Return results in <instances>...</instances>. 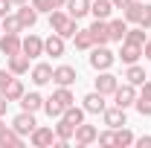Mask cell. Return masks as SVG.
Wrapping results in <instances>:
<instances>
[{"instance_id":"1","label":"cell","mask_w":151,"mask_h":148,"mask_svg":"<svg viewBox=\"0 0 151 148\" xmlns=\"http://www.w3.org/2000/svg\"><path fill=\"white\" fill-rule=\"evenodd\" d=\"M50 29L58 32L61 38H73L76 32H78V20L70 18V15L61 12V9H52V12H50Z\"/></svg>"},{"instance_id":"30","label":"cell","mask_w":151,"mask_h":148,"mask_svg":"<svg viewBox=\"0 0 151 148\" xmlns=\"http://www.w3.org/2000/svg\"><path fill=\"white\" fill-rule=\"evenodd\" d=\"M52 99H55L61 108H70V105H76V96H73V90H70V87H58V90L52 93Z\"/></svg>"},{"instance_id":"48","label":"cell","mask_w":151,"mask_h":148,"mask_svg":"<svg viewBox=\"0 0 151 148\" xmlns=\"http://www.w3.org/2000/svg\"><path fill=\"white\" fill-rule=\"evenodd\" d=\"M9 128V125H6V122H3V119H0V134H3V131Z\"/></svg>"},{"instance_id":"37","label":"cell","mask_w":151,"mask_h":148,"mask_svg":"<svg viewBox=\"0 0 151 148\" xmlns=\"http://www.w3.org/2000/svg\"><path fill=\"white\" fill-rule=\"evenodd\" d=\"M12 78H15V73H12L9 67H6V70H0V93L9 87V81H12Z\"/></svg>"},{"instance_id":"24","label":"cell","mask_w":151,"mask_h":148,"mask_svg":"<svg viewBox=\"0 0 151 148\" xmlns=\"http://www.w3.org/2000/svg\"><path fill=\"white\" fill-rule=\"evenodd\" d=\"M52 128H55V139H64V142H70V139H73V134H76V125H70L64 116L58 119Z\"/></svg>"},{"instance_id":"12","label":"cell","mask_w":151,"mask_h":148,"mask_svg":"<svg viewBox=\"0 0 151 148\" xmlns=\"http://www.w3.org/2000/svg\"><path fill=\"white\" fill-rule=\"evenodd\" d=\"M29 61H32V58L26 55V52H15V55L6 58V67L15 75H23V73H29Z\"/></svg>"},{"instance_id":"27","label":"cell","mask_w":151,"mask_h":148,"mask_svg":"<svg viewBox=\"0 0 151 148\" xmlns=\"http://www.w3.org/2000/svg\"><path fill=\"white\" fill-rule=\"evenodd\" d=\"M134 139H137V137H134L131 131H128L125 125H122V128H116V137H113V145H116V148H128V145H134Z\"/></svg>"},{"instance_id":"40","label":"cell","mask_w":151,"mask_h":148,"mask_svg":"<svg viewBox=\"0 0 151 148\" xmlns=\"http://www.w3.org/2000/svg\"><path fill=\"white\" fill-rule=\"evenodd\" d=\"M12 12V0H0V18H6Z\"/></svg>"},{"instance_id":"44","label":"cell","mask_w":151,"mask_h":148,"mask_svg":"<svg viewBox=\"0 0 151 148\" xmlns=\"http://www.w3.org/2000/svg\"><path fill=\"white\" fill-rule=\"evenodd\" d=\"M111 3H113V9H125V6H128L131 0H111Z\"/></svg>"},{"instance_id":"15","label":"cell","mask_w":151,"mask_h":148,"mask_svg":"<svg viewBox=\"0 0 151 148\" xmlns=\"http://www.w3.org/2000/svg\"><path fill=\"white\" fill-rule=\"evenodd\" d=\"M67 15L70 18H76V20H81L84 15H90V0H67Z\"/></svg>"},{"instance_id":"2","label":"cell","mask_w":151,"mask_h":148,"mask_svg":"<svg viewBox=\"0 0 151 148\" xmlns=\"http://www.w3.org/2000/svg\"><path fill=\"white\" fill-rule=\"evenodd\" d=\"M116 55H113L111 50H108V44H96L93 52H90V67H93L96 73H102V70H111Z\"/></svg>"},{"instance_id":"8","label":"cell","mask_w":151,"mask_h":148,"mask_svg":"<svg viewBox=\"0 0 151 148\" xmlns=\"http://www.w3.org/2000/svg\"><path fill=\"white\" fill-rule=\"evenodd\" d=\"M96 137H99L96 125H87V122L76 125V134H73V139H76V145H78V148H84V145H90V142H96Z\"/></svg>"},{"instance_id":"10","label":"cell","mask_w":151,"mask_h":148,"mask_svg":"<svg viewBox=\"0 0 151 148\" xmlns=\"http://www.w3.org/2000/svg\"><path fill=\"white\" fill-rule=\"evenodd\" d=\"M76 67H70V64H61V67H55L52 70V81H55L58 87H70V84H76Z\"/></svg>"},{"instance_id":"43","label":"cell","mask_w":151,"mask_h":148,"mask_svg":"<svg viewBox=\"0 0 151 148\" xmlns=\"http://www.w3.org/2000/svg\"><path fill=\"white\" fill-rule=\"evenodd\" d=\"M142 55H145V58H148V61H151V38H148V41H145V44H142Z\"/></svg>"},{"instance_id":"29","label":"cell","mask_w":151,"mask_h":148,"mask_svg":"<svg viewBox=\"0 0 151 148\" xmlns=\"http://www.w3.org/2000/svg\"><path fill=\"white\" fill-rule=\"evenodd\" d=\"M6 99H9V102H20V96H23V81H20V78H12V81H9V87H6Z\"/></svg>"},{"instance_id":"16","label":"cell","mask_w":151,"mask_h":148,"mask_svg":"<svg viewBox=\"0 0 151 148\" xmlns=\"http://www.w3.org/2000/svg\"><path fill=\"white\" fill-rule=\"evenodd\" d=\"M20 108H23V111H29V113H38L41 111V108H44V96H41V93H23V96H20Z\"/></svg>"},{"instance_id":"20","label":"cell","mask_w":151,"mask_h":148,"mask_svg":"<svg viewBox=\"0 0 151 148\" xmlns=\"http://www.w3.org/2000/svg\"><path fill=\"white\" fill-rule=\"evenodd\" d=\"M32 81H35L38 87L50 84V81H52V67H50V64H35V67H32Z\"/></svg>"},{"instance_id":"41","label":"cell","mask_w":151,"mask_h":148,"mask_svg":"<svg viewBox=\"0 0 151 148\" xmlns=\"http://www.w3.org/2000/svg\"><path fill=\"white\" fill-rule=\"evenodd\" d=\"M139 148H151V137H139V139H134Z\"/></svg>"},{"instance_id":"14","label":"cell","mask_w":151,"mask_h":148,"mask_svg":"<svg viewBox=\"0 0 151 148\" xmlns=\"http://www.w3.org/2000/svg\"><path fill=\"white\" fill-rule=\"evenodd\" d=\"M18 20H20V26H23V29H32V26H35V20H38V9L32 6V3L18 6Z\"/></svg>"},{"instance_id":"21","label":"cell","mask_w":151,"mask_h":148,"mask_svg":"<svg viewBox=\"0 0 151 148\" xmlns=\"http://www.w3.org/2000/svg\"><path fill=\"white\" fill-rule=\"evenodd\" d=\"M111 12H113V3H111V0H93V3H90V15L99 18V20H108V18H111Z\"/></svg>"},{"instance_id":"25","label":"cell","mask_w":151,"mask_h":148,"mask_svg":"<svg viewBox=\"0 0 151 148\" xmlns=\"http://www.w3.org/2000/svg\"><path fill=\"white\" fill-rule=\"evenodd\" d=\"M108 32H111V41H125V32H128V20L122 18V20H111L108 23Z\"/></svg>"},{"instance_id":"9","label":"cell","mask_w":151,"mask_h":148,"mask_svg":"<svg viewBox=\"0 0 151 148\" xmlns=\"http://www.w3.org/2000/svg\"><path fill=\"white\" fill-rule=\"evenodd\" d=\"M119 87V78L111 73V70H102L99 78H96V90L102 93V96H113V90Z\"/></svg>"},{"instance_id":"28","label":"cell","mask_w":151,"mask_h":148,"mask_svg":"<svg viewBox=\"0 0 151 148\" xmlns=\"http://www.w3.org/2000/svg\"><path fill=\"white\" fill-rule=\"evenodd\" d=\"M125 81H131V84H142L145 81V70L139 67V64H128V70H125Z\"/></svg>"},{"instance_id":"35","label":"cell","mask_w":151,"mask_h":148,"mask_svg":"<svg viewBox=\"0 0 151 148\" xmlns=\"http://www.w3.org/2000/svg\"><path fill=\"white\" fill-rule=\"evenodd\" d=\"M134 108H137V111L142 113V116H151V99L139 93V96H137V102H134Z\"/></svg>"},{"instance_id":"19","label":"cell","mask_w":151,"mask_h":148,"mask_svg":"<svg viewBox=\"0 0 151 148\" xmlns=\"http://www.w3.org/2000/svg\"><path fill=\"white\" fill-rule=\"evenodd\" d=\"M44 52H47V55H52V58H61L64 55V38L58 35H50L47 38V41H44Z\"/></svg>"},{"instance_id":"5","label":"cell","mask_w":151,"mask_h":148,"mask_svg":"<svg viewBox=\"0 0 151 148\" xmlns=\"http://www.w3.org/2000/svg\"><path fill=\"white\" fill-rule=\"evenodd\" d=\"M29 142L35 148H52L55 145V128H35L32 134H29Z\"/></svg>"},{"instance_id":"6","label":"cell","mask_w":151,"mask_h":148,"mask_svg":"<svg viewBox=\"0 0 151 148\" xmlns=\"http://www.w3.org/2000/svg\"><path fill=\"white\" fill-rule=\"evenodd\" d=\"M38 125H35V113H29V111H20L15 119H12V131H18L20 137H26V134H32Z\"/></svg>"},{"instance_id":"32","label":"cell","mask_w":151,"mask_h":148,"mask_svg":"<svg viewBox=\"0 0 151 148\" xmlns=\"http://www.w3.org/2000/svg\"><path fill=\"white\" fill-rule=\"evenodd\" d=\"M0 29H3V32H20L23 26H20L18 15H12V12H9L6 18H0Z\"/></svg>"},{"instance_id":"18","label":"cell","mask_w":151,"mask_h":148,"mask_svg":"<svg viewBox=\"0 0 151 148\" xmlns=\"http://www.w3.org/2000/svg\"><path fill=\"white\" fill-rule=\"evenodd\" d=\"M90 35H93V44H108V41H111L108 20H99V18H96L93 23H90Z\"/></svg>"},{"instance_id":"23","label":"cell","mask_w":151,"mask_h":148,"mask_svg":"<svg viewBox=\"0 0 151 148\" xmlns=\"http://www.w3.org/2000/svg\"><path fill=\"white\" fill-rule=\"evenodd\" d=\"M20 145H23V137H20L18 131L6 128L0 134V148H20Z\"/></svg>"},{"instance_id":"42","label":"cell","mask_w":151,"mask_h":148,"mask_svg":"<svg viewBox=\"0 0 151 148\" xmlns=\"http://www.w3.org/2000/svg\"><path fill=\"white\" fill-rule=\"evenodd\" d=\"M6 108H9V99H6V93H0V116L6 113Z\"/></svg>"},{"instance_id":"26","label":"cell","mask_w":151,"mask_h":148,"mask_svg":"<svg viewBox=\"0 0 151 148\" xmlns=\"http://www.w3.org/2000/svg\"><path fill=\"white\" fill-rule=\"evenodd\" d=\"M73 41H76V50H93V47H96L90 29H78V32L73 35Z\"/></svg>"},{"instance_id":"38","label":"cell","mask_w":151,"mask_h":148,"mask_svg":"<svg viewBox=\"0 0 151 148\" xmlns=\"http://www.w3.org/2000/svg\"><path fill=\"white\" fill-rule=\"evenodd\" d=\"M139 26H142V29H148V26H151V6H148V3L142 6V18H139Z\"/></svg>"},{"instance_id":"34","label":"cell","mask_w":151,"mask_h":148,"mask_svg":"<svg viewBox=\"0 0 151 148\" xmlns=\"http://www.w3.org/2000/svg\"><path fill=\"white\" fill-rule=\"evenodd\" d=\"M125 41H134V44H145V41H148V35H145V29H142V26H137V29H131V26H128V32H125Z\"/></svg>"},{"instance_id":"36","label":"cell","mask_w":151,"mask_h":148,"mask_svg":"<svg viewBox=\"0 0 151 148\" xmlns=\"http://www.w3.org/2000/svg\"><path fill=\"white\" fill-rule=\"evenodd\" d=\"M113 137H116V131L108 128V131H102V134L96 137V142H99V145H105V148H111V145H113Z\"/></svg>"},{"instance_id":"33","label":"cell","mask_w":151,"mask_h":148,"mask_svg":"<svg viewBox=\"0 0 151 148\" xmlns=\"http://www.w3.org/2000/svg\"><path fill=\"white\" fill-rule=\"evenodd\" d=\"M44 111H47V116H50V119H61V113H64V108H61V105H58L55 99L50 96V99H44Z\"/></svg>"},{"instance_id":"13","label":"cell","mask_w":151,"mask_h":148,"mask_svg":"<svg viewBox=\"0 0 151 148\" xmlns=\"http://www.w3.org/2000/svg\"><path fill=\"white\" fill-rule=\"evenodd\" d=\"M81 102H84V105H81V108H84V113H102L105 108H108V105H105V96H102L99 90L87 93V96H84Z\"/></svg>"},{"instance_id":"39","label":"cell","mask_w":151,"mask_h":148,"mask_svg":"<svg viewBox=\"0 0 151 148\" xmlns=\"http://www.w3.org/2000/svg\"><path fill=\"white\" fill-rule=\"evenodd\" d=\"M32 6L38 12H52V0H32Z\"/></svg>"},{"instance_id":"11","label":"cell","mask_w":151,"mask_h":148,"mask_svg":"<svg viewBox=\"0 0 151 148\" xmlns=\"http://www.w3.org/2000/svg\"><path fill=\"white\" fill-rule=\"evenodd\" d=\"M119 58H122L125 64H137V61L142 58V44H134V41H122Z\"/></svg>"},{"instance_id":"4","label":"cell","mask_w":151,"mask_h":148,"mask_svg":"<svg viewBox=\"0 0 151 148\" xmlns=\"http://www.w3.org/2000/svg\"><path fill=\"white\" fill-rule=\"evenodd\" d=\"M113 102L119 105V108H131L134 102H137V84H131V81H125V84H119L116 90H113Z\"/></svg>"},{"instance_id":"22","label":"cell","mask_w":151,"mask_h":148,"mask_svg":"<svg viewBox=\"0 0 151 148\" xmlns=\"http://www.w3.org/2000/svg\"><path fill=\"white\" fill-rule=\"evenodd\" d=\"M142 6H145V3H139V0H131V3L122 9V18L128 20V23H139V18H142Z\"/></svg>"},{"instance_id":"7","label":"cell","mask_w":151,"mask_h":148,"mask_svg":"<svg viewBox=\"0 0 151 148\" xmlns=\"http://www.w3.org/2000/svg\"><path fill=\"white\" fill-rule=\"evenodd\" d=\"M102 119H105V125L108 128H122V125H128V119H125V108H119V105H113V108H105L102 111Z\"/></svg>"},{"instance_id":"31","label":"cell","mask_w":151,"mask_h":148,"mask_svg":"<svg viewBox=\"0 0 151 148\" xmlns=\"http://www.w3.org/2000/svg\"><path fill=\"white\" fill-rule=\"evenodd\" d=\"M70 125H81L84 122V108H76V105H70V108H64V113H61Z\"/></svg>"},{"instance_id":"49","label":"cell","mask_w":151,"mask_h":148,"mask_svg":"<svg viewBox=\"0 0 151 148\" xmlns=\"http://www.w3.org/2000/svg\"><path fill=\"white\" fill-rule=\"evenodd\" d=\"M0 32H3V29H0Z\"/></svg>"},{"instance_id":"47","label":"cell","mask_w":151,"mask_h":148,"mask_svg":"<svg viewBox=\"0 0 151 148\" xmlns=\"http://www.w3.org/2000/svg\"><path fill=\"white\" fill-rule=\"evenodd\" d=\"M23 3H29V0H12V6H23Z\"/></svg>"},{"instance_id":"46","label":"cell","mask_w":151,"mask_h":148,"mask_svg":"<svg viewBox=\"0 0 151 148\" xmlns=\"http://www.w3.org/2000/svg\"><path fill=\"white\" fill-rule=\"evenodd\" d=\"M67 6V0H52V9H64Z\"/></svg>"},{"instance_id":"45","label":"cell","mask_w":151,"mask_h":148,"mask_svg":"<svg viewBox=\"0 0 151 148\" xmlns=\"http://www.w3.org/2000/svg\"><path fill=\"white\" fill-rule=\"evenodd\" d=\"M142 96H148V99H151V81H142Z\"/></svg>"},{"instance_id":"3","label":"cell","mask_w":151,"mask_h":148,"mask_svg":"<svg viewBox=\"0 0 151 148\" xmlns=\"http://www.w3.org/2000/svg\"><path fill=\"white\" fill-rule=\"evenodd\" d=\"M0 52L6 58L15 55V52H23V38H20V32H3L0 35Z\"/></svg>"},{"instance_id":"17","label":"cell","mask_w":151,"mask_h":148,"mask_svg":"<svg viewBox=\"0 0 151 148\" xmlns=\"http://www.w3.org/2000/svg\"><path fill=\"white\" fill-rule=\"evenodd\" d=\"M23 52H26L29 58H38V55H44V41H41L38 35H32V32H29V35L23 38Z\"/></svg>"}]
</instances>
